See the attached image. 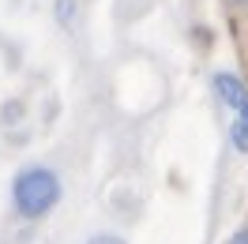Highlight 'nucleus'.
I'll use <instances>...</instances> for the list:
<instances>
[{
    "mask_svg": "<svg viewBox=\"0 0 248 244\" xmlns=\"http://www.w3.org/2000/svg\"><path fill=\"white\" fill-rule=\"evenodd\" d=\"M230 244H248V229H237V233L230 237Z\"/></svg>",
    "mask_w": 248,
    "mask_h": 244,
    "instance_id": "obj_6",
    "label": "nucleus"
},
{
    "mask_svg": "<svg viewBox=\"0 0 248 244\" xmlns=\"http://www.w3.org/2000/svg\"><path fill=\"white\" fill-rule=\"evenodd\" d=\"M87 244H128L124 237H117V233H98V237H91Z\"/></svg>",
    "mask_w": 248,
    "mask_h": 244,
    "instance_id": "obj_5",
    "label": "nucleus"
},
{
    "mask_svg": "<svg viewBox=\"0 0 248 244\" xmlns=\"http://www.w3.org/2000/svg\"><path fill=\"white\" fill-rule=\"evenodd\" d=\"M64 196V184L61 177L53 173L49 166H31L23 169L16 181H12V203H16V211L23 218H46Z\"/></svg>",
    "mask_w": 248,
    "mask_h": 244,
    "instance_id": "obj_1",
    "label": "nucleus"
},
{
    "mask_svg": "<svg viewBox=\"0 0 248 244\" xmlns=\"http://www.w3.org/2000/svg\"><path fill=\"white\" fill-rule=\"evenodd\" d=\"M233 4H248V0H233Z\"/></svg>",
    "mask_w": 248,
    "mask_h": 244,
    "instance_id": "obj_7",
    "label": "nucleus"
},
{
    "mask_svg": "<svg viewBox=\"0 0 248 244\" xmlns=\"http://www.w3.org/2000/svg\"><path fill=\"white\" fill-rule=\"evenodd\" d=\"M72 15H76V0H57V23L72 27Z\"/></svg>",
    "mask_w": 248,
    "mask_h": 244,
    "instance_id": "obj_4",
    "label": "nucleus"
},
{
    "mask_svg": "<svg viewBox=\"0 0 248 244\" xmlns=\"http://www.w3.org/2000/svg\"><path fill=\"white\" fill-rule=\"evenodd\" d=\"M230 143L241 154H248V121H245V117H237V121L230 124Z\"/></svg>",
    "mask_w": 248,
    "mask_h": 244,
    "instance_id": "obj_3",
    "label": "nucleus"
},
{
    "mask_svg": "<svg viewBox=\"0 0 248 244\" xmlns=\"http://www.w3.org/2000/svg\"><path fill=\"white\" fill-rule=\"evenodd\" d=\"M211 87H215L218 102L230 106L233 113H241V109L248 106V87H245V79H241V76H233V72H218V76L211 79Z\"/></svg>",
    "mask_w": 248,
    "mask_h": 244,
    "instance_id": "obj_2",
    "label": "nucleus"
}]
</instances>
